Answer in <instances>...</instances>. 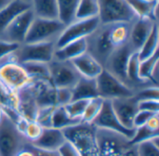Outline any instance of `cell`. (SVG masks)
I'll return each instance as SVG.
<instances>
[{
    "mask_svg": "<svg viewBox=\"0 0 159 156\" xmlns=\"http://www.w3.org/2000/svg\"><path fill=\"white\" fill-rule=\"evenodd\" d=\"M13 0H0V11L7 7Z\"/></svg>",
    "mask_w": 159,
    "mask_h": 156,
    "instance_id": "47",
    "label": "cell"
},
{
    "mask_svg": "<svg viewBox=\"0 0 159 156\" xmlns=\"http://www.w3.org/2000/svg\"><path fill=\"white\" fill-rule=\"evenodd\" d=\"M2 116H3V111H2V110H1V108H0V121H1V119H2Z\"/></svg>",
    "mask_w": 159,
    "mask_h": 156,
    "instance_id": "48",
    "label": "cell"
},
{
    "mask_svg": "<svg viewBox=\"0 0 159 156\" xmlns=\"http://www.w3.org/2000/svg\"><path fill=\"white\" fill-rule=\"evenodd\" d=\"M149 129L154 132H159V113L154 114L145 124Z\"/></svg>",
    "mask_w": 159,
    "mask_h": 156,
    "instance_id": "44",
    "label": "cell"
},
{
    "mask_svg": "<svg viewBox=\"0 0 159 156\" xmlns=\"http://www.w3.org/2000/svg\"><path fill=\"white\" fill-rule=\"evenodd\" d=\"M159 137L136 145L138 156H159Z\"/></svg>",
    "mask_w": 159,
    "mask_h": 156,
    "instance_id": "34",
    "label": "cell"
},
{
    "mask_svg": "<svg viewBox=\"0 0 159 156\" xmlns=\"http://www.w3.org/2000/svg\"><path fill=\"white\" fill-rule=\"evenodd\" d=\"M23 1H26V2H30V3H31L32 0H23Z\"/></svg>",
    "mask_w": 159,
    "mask_h": 156,
    "instance_id": "50",
    "label": "cell"
},
{
    "mask_svg": "<svg viewBox=\"0 0 159 156\" xmlns=\"http://www.w3.org/2000/svg\"><path fill=\"white\" fill-rule=\"evenodd\" d=\"M113 110L122 124V125L128 129H134L133 120L138 112V100L135 95L126 98H118L111 100Z\"/></svg>",
    "mask_w": 159,
    "mask_h": 156,
    "instance_id": "13",
    "label": "cell"
},
{
    "mask_svg": "<svg viewBox=\"0 0 159 156\" xmlns=\"http://www.w3.org/2000/svg\"><path fill=\"white\" fill-rule=\"evenodd\" d=\"M135 97L138 101L142 100H159V88L156 85L143 87L135 93Z\"/></svg>",
    "mask_w": 159,
    "mask_h": 156,
    "instance_id": "36",
    "label": "cell"
},
{
    "mask_svg": "<svg viewBox=\"0 0 159 156\" xmlns=\"http://www.w3.org/2000/svg\"><path fill=\"white\" fill-rule=\"evenodd\" d=\"M38 109L56 107V88L48 80H33L28 85Z\"/></svg>",
    "mask_w": 159,
    "mask_h": 156,
    "instance_id": "14",
    "label": "cell"
},
{
    "mask_svg": "<svg viewBox=\"0 0 159 156\" xmlns=\"http://www.w3.org/2000/svg\"><path fill=\"white\" fill-rule=\"evenodd\" d=\"M31 7V3L23 0H13L7 7L0 11V36L7 26L21 12Z\"/></svg>",
    "mask_w": 159,
    "mask_h": 156,
    "instance_id": "21",
    "label": "cell"
},
{
    "mask_svg": "<svg viewBox=\"0 0 159 156\" xmlns=\"http://www.w3.org/2000/svg\"><path fill=\"white\" fill-rule=\"evenodd\" d=\"M158 51L155 53L150 58L141 61L139 66V76L140 78L147 82L158 86Z\"/></svg>",
    "mask_w": 159,
    "mask_h": 156,
    "instance_id": "22",
    "label": "cell"
},
{
    "mask_svg": "<svg viewBox=\"0 0 159 156\" xmlns=\"http://www.w3.org/2000/svg\"><path fill=\"white\" fill-rule=\"evenodd\" d=\"M96 83L98 95L104 100L131 97L135 95V92L129 86L104 68L96 79Z\"/></svg>",
    "mask_w": 159,
    "mask_h": 156,
    "instance_id": "6",
    "label": "cell"
},
{
    "mask_svg": "<svg viewBox=\"0 0 159 156\" xmlns=\"http://www.w3.org/2000/svg\"><path fill=\"white\" fill-rule=\"evenodd\" d=\"M70 62L83 78L96 80L103 70L102 65L88 51Z\"/></svg>",
    "mask_w": 159,
    "mask_h": 156,
    "instance_id": "17",
    "label": "cell"
},
{
    "mask_svg": "<svg viewBox=\"0 0 159 156\" xmlns=\"http://www.w3.org/2000/svg\"><path fill=\"white\" fill-rule=\"evenodd\" d=\"M81 123L79 119H74L69 116L64 107H56L51 117V127L63 130L65 128L76 125Z\"/></svg>",
    "mask_w": 159,
    "mask_h": 156,
    "instance_id": "27",
    "label": "cell"
},
{
    "mask_svg": "<svg viewBox=\"0 0 159 156\" xmlns=\"http://www.w3.org/2000/svg\"><path fill=\"white\" fill-rule=\"evenodd\" d=\"M56 107H48V108H41L38 109L36 122L43 127V128H49L51 127V117L53 110Z\"/></svg>",
    "mask_w": 159,
    "mask_h": 156,
    "instance_id": "38",
    "label": "cell"
},
{
    "mask_svg": "<svg viewBox=\"0 0 159 156\" xmlns=\"http://www.w3.org/2000/svg\"><path fill=\"white\" fill-rule=\"evenodd\" d=\"M64 27L65 25L59 20H46L34 17L24 39V43L55 42Z\"/></svg>",
    "mask_w": 159,
    "mask_h": 156,
    "instance_id": "5",
    "label": "cell"
},
{
    "mask_svg": "<svg viewBox=\"0 0 159 156\" xmlns=\"http://www.w3.org/2000/svg\"><path fill=\"white\" fill-rule=\"evenodd\" d=\"M19 104L18 92L11 90L0 80V108L1 110H17Z\"/></svg>",
    "mask_w": 159,
    "mask_h": 156,
    "instance_id": "31",
    "label": "cell"
},
{
    "mask_svg": "<svg viewBox=\"0 0 159 156\" xmlns=\"http://www.w3.org/2000/svg\"><path fill=\"white\" fill-rule=\"evenodd\" d=\"M43 129L44 128L36 121L27 122L26 127L23 132V136L31 143L33 141H35L41 136Z\"/></svg>",
    "mask_w": 159,
    "mask_h": 156,
    "instance_id": "37",
    "label": "cell"
},
{
    "mask_svg": "<svg viewBox=\"0 0 159 156\" xmlns=\"http://www.w3.org/2000/svg\"><path fill=\"white\" fill-rule=\"evenodd\" d=\"M55 42L23 43L12 54L14 61L23 64L28 62H40L48 64L53 60Z\"/></svg>",
    "mask_w": 159,
    "mask_h": 156,
    "instance_id": "4",
    "label": "cell"
},
{
    "mask_svg": "<svg viewBox=\"0 0 159 156\" xmlns=\"http://www.w3.org/2000/svg\"><path fill=\"white\" fill-rule=\"evenodd\" d=\"M104 99H102L100 96L91 98L89 100L87 107L85 109V111L82 115L81 122L87 123V124H92V122L95 120V118L99 115L102 105H103Z\"/></svg>",
    "mask_w": 159,
    "mask_h": 156,
    "instance_id": "32",
    "label": "cell"
},
{
    "mask_svg": "<svg viewBox=\"0 0 159 156\" xmlns=\"http://www.w3.org/2000/svg\"><path fill=\"white\" fill-rule=\"evenodd\" d=\"M50 81L55 88H73L80 75L70 61L52 60L48 63Z\"/></svg>",
    "mask_w": 159,
    "mask_h": 156,
    "instance_id": "9",
    "label": "cell"
},
{
    "mask_svg": "<svg viewBox=\"0 0 159 156\" xmlns=\"http://www.w3.org/2000/svg\"><path fill=\"white\" fill-rule=\"evenodd\" d=\"M159 137V132H154L151 129H149L146 125L135 128V132L133 137L129 140V145L136 146L139 143H142L143 141L150 140L152 139Z\"/></svg>",
    "mask_w": 159,
    "mask_h": 156,
    "instance_id": "33",
    "label": "cell"
},
{
    "mask_svg": "<svg viewBox=\"0 0 159 156\" xmlns=\"http://www.w3.org/2000/svg\"><path fill=\"white\" fill-rule=\"evenodd\" d=\"M72 101L71 88H56V107H64Z\"/></svg>",
    "mask_w": 159,
    "mask_h": 156,
    "instance_id": "40",
    "label": "cell"
},
{
    "mask_svg": "<svg viewBox=\"0 0 159 156\" xmlns=\"http://www.w3.org/2000/svg\"><path fill=\"white\" fill-rule=\"evenodd\" d=\"M59 12V21L65 26L75 21V12L79 0H56Z\"/></svg>",
    "mask_w": 159,
    "mask_h": 156,
    "instance_id": "26",
    "label": "cell"
},
{
    "mask_svg": "<svg viewBox=\"0 0 159 156\" xmlns=\"http://www.w3.org/2000/svg\"><path fill=\"white\" fill-rule=\"evenodd\" d=\"M34 19V14L31 7L21 12L7 26L4 32L1 34L0 39L18 44H23Z\"/></svg>",
    "mask_w": 159,
    "mask_h": 156,
    "instance_id": "12",
    "label": "cell"
},
{
    "mask_svg": "<svg viewBox=\"0 0 159 156\" xmlns=\"http://www.w3.org/2000/svg\"><path fill=\"white\" fill-rule=\"evenodd\" d=\"M92 124L96 128H102V129H106L115 132L124 137L128 140H129L133 137L135 132V129H128L122 125V124L119 122L113 110L111 100L103 101L102 108L99 115L92 122Z\"/></svg>",
    "mask_w": 159,
    "mask_h": 156,
    "instance_id": "10",
    "label": "cell"
},
{
    "mask_svg": "<svg viewBox=\"0 0 159 156\" xmlns=\"http://www.w3.org/2000/svg\"><path fill=\"white\" fill-rule=\"evenodd\" d=\"M138 110L148 111L154 114L159 113V100H142L138 101Z\"/></svg>",
    "mask_w": 159,
    "mask_h": 156,
    "instance_id": "41",
    "label": "cell"
},
{
    "mask_svg": "<svg viewBox=\"0 0 159 156\" xmlns=\"http://www.w3.org/2000/svg\"><path fill=\"white\" fill-rule=\"evenodd\" d=\"M88 51L87 38H82L71 42L60 49H55L53 60L57 61H72L75 58Z\"/></svg>",
    "mask_w": 159,
    "mask_h": 156,
    "instance_id": "19",
    "label": "cell"
},
{
    "mask_svg": "<svg viewBox=\"0 0 159 156\" xmlns=\"http://www.w3.org/2000/svg\"><path fill=\"white\" fill-rule=\"evenodd\" d=\"M99 16L98 0H79L75 12V20H88Z\"/></svg>",
    "mask_w": 159,
    "mask_h": 156,
    "instance_id": "30",
    "label": "cell"
},
{
    "mask_svg": "<svg viewBox=\"0 0 159 156\" xmlns=\"http://www.w3.org/2000/svg\"><path fill=\"white\" fill-rule=\"evenodd\" d=\"M138 18H150L157 22L158 1L148 2L145 0H127Z\"/></svg>",
    "mask_w": 159,
    "mask_h": 156,
    "instance_id": "25",
    "label": "cell"
},
{
    "mask_svg": "<svg viewBox=\"0 0 159 156\" xmlns=\"http://www.w3.org/2000/svg\"><path fill=\"white\" fill-rule=\"evenodd\" d=\"M99 96L96 80L80 77L75 85L72 88V101L89 100Z\"/></svg>",
    "mask_w": 159,
    "mask_h": 156,
    "instance_id": "20",
    "label": "cell"
},
{
    "mask_svg": "<svg viewBox=\"0 0 159 156\" xmlns=\"http://www.w3.org/2000/svg\"><path fill=\"white\" fill-rule=\"evenodd\" d=\"M29 143L15 124L3 114L0 121V156H16Z\"/></svg>",
    "mask_w": 159,
    "mask_h": 156,
    "instance_id": "3",
    "label": "cell"
},
{
    "mask_svg": "<svg viewBox=\"0 0 159 156\" xmlns=\"http://www.w3.org/2000/svg\"><path fill=\"white\" fill-rule=\"evenodd\" d=\"M33 153L34 156H60V154L58 151H44V150H39L32 147Z\"/></svg>",
    "mask_w": 159,
    "mask_h": 156,
    "instance_id": "45",
    "label": "cell"
},
{
    "mask_svg": "<svg viewBox=\"0 0 159 156\" xmlns=\"http://www.w3.org/2000/svg\"><path fill=\"white\" fill-rule=\"evenodd\" d=\"M145 1H148V2H157L158 0H145Z\"/></svg>",
    "mask_w": 159,
    "mask_h": 156,
    "instance_id": "49",
    "label": "cell"
},
{
    "mask_svg": "<svg viewBox=\"0 0 159 156\" xmlns=\"http://www.w3.org/2000/svg\"><path fill=\"white\" fill-rule=\"evenodd\" d=\"M157 23L150 18H137L131 23L129 43L135 51H139Z\"/></svg>",
    "mask_w": 159,
    "mask_h": 156,
    "instance_id": "15",
    "label": "cell"
},
{
    "mask_svg": "<svg viewBox=\"0 0 159 156\" xmlns=\"http://www.w3.org/2000/svg\"><path fill=\"white\" fill-rule=\"evenodd\" d=\"M88 102L89 100H74L64 106V109L70 117L81 120Z\"/></svg>",
    "mask_w": 159,
    "mask_h": 156,
    "instance_id": "35",
    "label": "cell"
},
{
    "mask_svg": "<svg viewBox=\"0 0 159 156\" xmlns=\"http://www.w3.org/2000/svg\"><path fill=\"white\" fill-rule=\"evenodd\" d=\"M133 52H135V51L132 49L130 44L129 42L126 43L125 45L116 49L109 55L103 65V68L128 85L127 67L129 58Z\"/></svg>",
    "mask_w": 159,
    "mask_h": 156,
    "instance_id": "11",
    "label": "cell"
},
{
    "mask_svg": "<svg viewBox=\"0 0 159 156\" xmlns=\"http://www.w3.org/2000/svg\"><path fill=\"white\" fill-rule=\"evenodd\" d=\"M65 141L66 138L62 130L49 127L44 128L41 136L35 141L31 142L30 145L39 150L58 151Z\"/></svg>",
    "mask_w": 159,
    "mask_h": 156,
    "instance_id": "16",
    "label": "cell"
},
{
    "mask_svg": "<svg viewBox=\"0 0 159 156\" xmlns=\"http://www.w3.org/2000/svg\"><path fill=\"white\" fill-rule=\"evenodd\" d=\"M33 80L50 81L48 64L40 62H28L21 64ZM51 82V81H50Z\"/></svg>",
    "mask_w": 159,
    "mask_h": 156,
    "instance_id": "29",
    "label": "cell"
},
{
    "mask_svg": "<svg viewBox=\"0 0 159 156\" xmlns=\"http://www.w3.org/2000/svg\"><path fill=\"white\" fill-rule=\"evenodd\" d=\"M158 42H159V30L157 23L154 26L151 34L146 38L144 43L143 44L142 48L139 50L138 54L140 61L146 60L153 56L155 53L158 51Z\"/></svg>",
    "mask_w": 159,
    "mask_h": 156,
    "instance_id": "28",
    "label": "cell"
},
{
    "mask_svg": "<svg viewBox=\"0 0 159 156\" xmlns=\"http://www.w3.org/2000/svg\"><path fill=\"white\" fill-rule=\"evenodd\" d=\"M154 115V113L148 112V111H144V110H138V112L136 113L134 120H133V127L138 128L141 126H143L146 124V123L148 122V120Z\"/></svg>",
    "mask_w": 159,
    "mask_h": 156,
    "instance_id": "42",
    "label": "cell"
},
{
    "mask_svg": "<svg viewBox=\"0 0 159 156\" xmlns=\"http://www.w3.org/2000/svg\"><path fill=\"white\" fill-rule=\"evenodd\" d=\"M16 156H34V153H33V150L31 148L30 143L27 144L21 151H20Z\"/></svg>",
    "mask_w": 159,
    "mask_h": 156,
    "instance_id": "46",
    "label": "cell"
},
{
    "mask_svg": "<svg viewBox=\"0 0 159 156\" xmlns=\"http://www.w3.org/2000/svg\"><path fill=\"white\" fill-rule=\"evenodd\" d=\"M31 8L35 18L59 20V12L56 0H32Z\"/></svg>",
    "mask_w": 159,
    "mask_h": 156,
    "instance_id": "23",
    "label": "cell"
},
{
    "mask_svg": "<svg viewBox=\"0 0 159 156\" xmlns=\"http://www.w3.org/2000/svg\"><path fill=\"white\" fill-rule=\"evenodd\" d=\"M0 80L15 92L22 90L33 81L23 66L14 61L12 55L0 63Z\"/></svg>",
    "mask_w": 159,
    "mask_h": 156,
    "instance_id": "8",
    "label": "cell"
},
{
    "mask_svg": "<svg viewBox=\"0 0 159 156\" xmlns=\"http://www.w3.org/2000/svg\"><path fill=\"white\" fill-rule=\"evenodd\" d=\"M19 104L17 108L18 113L28 122H33L36 120L38 107L34 100V97L30 91L29 87H25L18 92Z\"/></svg>",
    "mask_w": 159,
    "mask_h": 156,
    "instance_id": "18",
    "label": "cell"
},
{
    "mask_svg": "<svg viewBox=\"0 0 159 156\" xmlns=\"http://www.w3.org/2000/svg\"><path fill=\"white\" fill-rule=\"evenodd\" d=\"M20 45L21 44L0 39V63L10 57L20 48Z\"/></svg>",
    "mask_w": 159,
    "mask_h": 156,
    "instance_id": "39",
    "label": "cell"
},
{
    "mask_svg": "<svg viewBox=\"0 0 159 156\" xmlns=\"http://www.w3.org/2000/svg\"><path fill=\"white\" fill-rule=\"evenodd\" d=\"M99 18H92L88 20H75L70 24L66 25L55 41V49H60L71 42L87 38L94 33L100 26Z\"/></svg>",
    "mask_w": 159,
    "mask_h": 156,
    "instance_id": "7",
    "label": "cell"
},
{
    "mask_svg": "<svg viewBox=\"0 0 159 156\" xmlns=\"http://www.w3.org/2000/svg\"><path fill=\"white\" fill-rule=\"evenodd\" d=\"M92 124L80 123L62 130L66 140L72 143L81 156H100V145Z\"/></svg>",
    "mask_w": 159,
    "mask_h": 156,
    "instance_id": "1",
    "label": "cell"
},
{
    "mask_svg": "<svg viewBox=\"0 0 159 156\" xmlns=\"http://www.w3.org/2000/svg\"><path fill=\"white\" fill-rule=\"evenodd\" d=\"M60 156H81L75 147L69 141H65L58 150Z\"/></svg>",
    "mask_w": 159,
    "mask_h": 156,
    "instance_id": "43",
    "label": "cell"
},
{
    "mask_svg": "<svg viewBox=\"0 0 159 156\" xmlns=\"http://www.w3.org/2000/svg\"><path fill=\"white\" fill-rule=\"evenodd\" d=\"M98 18L101 24L131 23L138 18L127 0H98Z\"/></svg>",
    "mask_w": 159,
    "mask_h": 156,
    "instance_id": "2",
    "label": "cell"
},
{
    "mask_svg": "<svg viewBox=\"0 0 159 156\" xmlns=\"http://www.w3.org/2000/svg\"><path fill=\"white\" fill-rule=\"evenodd\" d=\"M131 23L119 22V23L108 24L109 25V38L115 50L129 42Z\"/></svg>",
    "mask_w": 159,
    "mask_h": 156,
    "instance_id": "24",
    "label": "cell"
}]
</instances>
